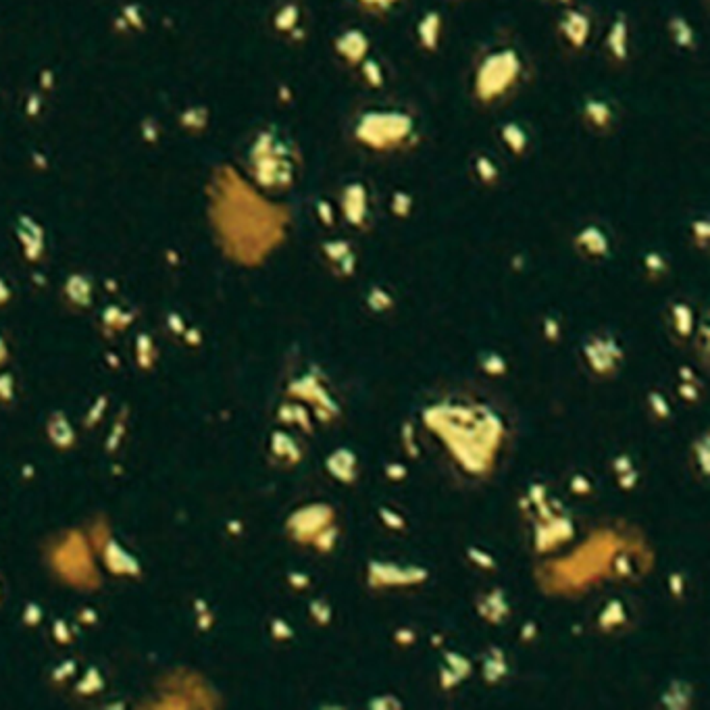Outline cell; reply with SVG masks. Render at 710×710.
<instances>
[{"label":"cell","mask_w":710,"mask_h":710,"mask_svg":"<svg viewBox=\"0 0 710 710\" xmlns=\"http://www.w3.org/2000/svg\"><path fill=\"white\" fill-rule=\"evenodd\" d=\"M425 429L446 444V452L467 479L487 477L496 469L498 450L506 442L504 417L481 402L442 400L421 411Z\"/></svg>","instance_id":"cell-1"},{"label":"cell","mask_w":710,"mask_h":710,"mask_svg":"<svg viewBox=\"0 0 710 710\" xmlns=\"http://www.w3.org/2000/svg\"><path fill=\"white\" fill-rule=\"evenodd\" d=\"M521 73V63L512 50H500L483 61L479 67L475 90L481 100H494L514 86Z\"/></svg>","instance_id":"cell-2"},{"label":"cell","mask_w":710,"mask_h":710,"mask_svg":"<svg viewBox=\"0 0 710 710\" xmlns=\"http://www.w3.org/2000/svg\"><path fill=\"white\" fill-rule=\"evenodd\" d=\"M581 354H583V363L590 369V373L600 377V380L615 377L623 365V359H625V352H623L621 344L608 331L590 333L581 344Z\"/></svg>","instance_id":"cell-3"},{"label":"cell","mask_w":710,"mask_h":710,"mask_svg":"<svg viewBox=\"0 0 710 710\" xmlns=\"http://www.w3.org/2000/svg\"><path fill=\"white\" fill-rule=\"evenodd\" d=\"M429 577V571L423 567H398L388 563L371 561L367 567V581L371 588H390V586H413L423 583Z\"/></svg>","instance_id":"cell-4"},{"label":"cell","mask_w":710,"mask_h":710,"mask_svg":"<svg viewBox=\"0 0 710 710\" xmlns=\"http://www.w3.org/2000/svg\"><path fill=\"white\" fill-rule=\"evenodd\" d=\"M333 521V508L329 504H310L306 508H300L292 519L294 538L300 542H312L325 527H329Z\"/></svg>","instance_id":"cell-5"},{"label":"cell","mask_w":710,"mask_h":710,"mask_svg":"<svg viewBox=\"0 0 710 710\" xmlns=\"http://www.w3.org/2000/svg\"><path fill=\"white\" fill-rule=\"evenodd\" d=\"M342 209H344L346 221L352 227H357V230L367 227V223H369V198H367L363 184H352L350 188H346L344 198H342Z\"/></svg>","instance_id":"cell-6"},{"label":"cell","mask_w":710,"mask_h":710,"mask_svg":"<svg viewBox=\"0 0 710 710\" xmlns=\"http://www.w3.org/2000/svg\"><path fill=\"white\" fill-rule=\"evenodd\" d=\"M321 254L329 263L331 271L339 277H350L357 271V254L344 240H329L321 244Z\"/></svg>","instance_id":"cell-7"},{"label":"cell","mask_w":710,"mask_h":710,"mask_svg":"<svg viewBox=\"0 0 710 710\" xmlns=\"http://www.w3.org/2000/svg\"><path fill=\"white\" fill-rule=\"evenodd\" d=\"M325 469L335 481L350 485L359 479V456L350 448H337L325 458Z\"/></svg>","instance_id":"cell-8"},{"label":"cell","mask_w":710,"mask_h":710,"mask_svg":"<svg viewBox=\"0 0 710 710\" xmlns=\"http://www.w3.org/2000/svg\"><path fill=\"white\" fill-rule=\"evenodd\" d=\"M695 331V317L685 300H675L669 306V333L675 344H687Z\"/></svg>","instance_id":"cell-9"},{"label":"cell","mask_w":710,"mask_h":710,"mask_svg":"<svg viewBox=\"0 0 710 710\" xmlns=\"http://www.w3.org/2000/svg\"><path fill=\"white\" fill-rule=\"evenodd\" d=\"M475 606H477L479 617H481L483 621L492 623V625H502V623L510 617V604H508L504 592L498 590V588L479 594Z\"/></svg>","instance_id":"cell-10"},{"label":"cell","mask_w":710,"mask_h":710,"mask_svg":"<svg viewBox=\"0 0 710 710\" xmlns=\"http://www.w3.org/2000/svg\"><path fill=\"white\" fill-rule=\"evenodd\" d=\"M369 50V42L363 32L359 30H348L335 40V53L348 63V65H359L365 61Z\"/></svg>","instance_id":"cell-11"},{"label":"cell","mask_w":710,"mask_h":710,"mask_svg":"<svg viewBox=\"0 0 710 710\" xmlns=\"http://www.w3.org/2000/svg\"><path fill=\"white\" fill-rule=\"evenodd\" d=\"M510 664H508V656L502 648L492 646L485 650V654L481 656V677L487 685H496L500 681H504L508 677Z\"/></svg>","instance_id":"cell-12"},{"label":"cell","mask_w":710,"mask_h":710,"mask_svg":"<svg viewBox=\"0 0 710 710\" xmlns=\"http://www.w3.org/2000/svg\"><path fill=\"white\" fill-rule=\"evenodd\" d=\"M575 246L579 248V252L588 259H602L608 254V238L606 234L596 227V225H590L586 230H581L575 238Z\"/></svg>","instance_id":"cell-13"},{"label":"cell","mask_w":710,"mask_h":710,"mask_svg":"<svg viewBox=\"0 0 710 710\" xmlns=\"http://www.w3.org/2000/svg\"><path fill=\"white\" fill-rule=\"evenodd\" d=\"M561 32L573 48H581L590 38V21L583 13L569 11L561 21Z\"/></svg>","instance_id":"cell-14"},{"label":"cell","mask_w":710,"mask_h":710,"mask_svg":"<svg viewBox=\"0 0 710 710\" xmlns=\"http://www.w3.org/2000/svg\"><path fill=\"white\" fill-rule=\"evenodd\" d=\"M693 702V687L683 681L675 679L666 685V689L660 693V704L669 710H687Z\"/></svg>","instance_id":"cell-15"},{"label":"cell","mask_w":710,"mask_h":710,"mask_svg":"<svg viewBox=\"0 0 710 710\" xmlns=\"http://www.w3.org/2000/svg\"><path fill=\"white\" fill-rule=\"evenodd\" d=\"M625 621H627V606L619 598L606 602V606L598 615V627L602 631H615L617 627L625 625Z\"/></svg>","instance_id":"cell-16"},{"label":"cell","mask_w":710,"mask_h":710,"mask_svg":"<svg viewBox=\"0 0 710 710\" xmlns=\"http://www.w3.org/2000/svg\"><path fill=\"white\" fill-rule=\"evenodd\" d=\"M419 42L425 50H433L440 44V34H442V21L436 13H427L421 24H419Z\"/></svg>","instance_id":"cell-17"},{"label":"cell","mask_w":710,"mask_h":710,"mask_svg":"<svg viewBox=\"0 0 710 710\" xmlns=\"http://www.w3.org/2000/svg\"><path fill=\"white\" fill-rule=\"evenodd\" d=\"M583 119L594 129H606L613 123V109L602 100H590L583 106Z\"/></svg>","instance_id":"cell-18"},{"label":"cell","mask_w":710,"mask_h":710,"mask_svg":"<svg viewBox=\"0 0 710 710\" xmlns=\"http://www.w3.org/2000/svg\"><path fill=\"white\" fill-rule=\"evenodd\" d=\"M365 304H367V308H369L371 312H375V315H388V312L394 310L396 300H394L392 292H388L386 288L373 286V288L367 292V296H365Z\"/></svg>","instance_id":"cell-19"},{"label":"cell","mask_w":710,"mask_h":710,"mask_svg":"<svg viewBox=\"0 0 710 710\" xmlns=\"http://www.w3.org/2000/svg\"><path fill=\"white\" fill-rule=\"evenodd\" d=\"M479 369L489 377H504L508 373V363L496 350H485L479 354Z\"/></svg>","instance_id":"cell-20"},{"label":"cell","mask_w":710,"mask_h":710,"mask_svg":"<svg viewBox=\"0 0 710 710\" xmlns=\"http://www.w3.org/2000/svg\"><path fill=\"white\" fill-rule=\"evenodd\" d=\"M691 463H693V473L698 479H706L708 475V433H702L698 440L691 442Z\"/></svg>","instance_id":"cell-21"},{"label":"cell","mask_w":710,"mask_h":710,"mask_svg":"<svg viewBox=\"0 0 710 710\" xmlns=\"http://www.w3.org/2000/svg\"><path fill=\"white\" fill-rule=\"evenodd\" d=\"M606 46H608V53L617 61H623L627 57V28L621 19L610 28L608 38H606Z\"/></svg>","instance_id":"cell-22"},{"label":"cell","mask_w":710,"mask_h":710,"mask_svg":"<svg viewBox=\"0 0 710 710\" xmlns=\"http://www.w3.org/2000/svg\"><path fill=\"white\" fill-rule=\"evenodd\" d=\"M442 658H444V664L450 666L463 681L473 673V662H471L465 654H460V652L444 650V652H442Z\"/></svg>","instance_id":"cell-23"},{"label":"cell","mask_w":710,"mask_h":710,"mask_svg":"<svg viewBox=\"0 0 710 710\" xmlns=\"http://www.w3.org/2000/svg\"><path fill=\"white\" fill-rule=\"evenodd\" d=\"M646 404H648L650 415H652L656 421L662 423V421H666V419L671 417V404H669V400L662 396V392L650 390L648 396H646Z\"/></svg>","instance_id":"cell-24"},{"label":"cell","mask_w":710,"mask_h":710,"mask_svg":"<svg viewBox=\"0 0 710 710\" xmlns=\"http://www.w3.org/2000/svg\"><path fill=\"white\" fill-rule=\"evenodd\" d=\"M308 615L319 627H327L333 621V608L325 598H315L308 604Z\"/></svg>","instance_id":"cell-25"},{"label":"cell","mask_w":710,"mask_h":710,"mask_svg":"<svg viewBox=\"0 0 710 710\" xmlns=\"http://www.w3.org/2000/svg\"><path fill=\"white\" fill-rule=\"evenodd\" d=\"M465 557H467V561H469L473 567H477V569H481V571H496V569H498L496 559H494L492 554H487L485 550L477 548V546H467V548H465Z\"/></svg>","instance_id":"cell-26"},{"label":"cell","mask_w":710,"mask_h":710,"mask_svg":"<svg viewBox=\"0 0 710 710\" xmlns=\"http://www.w3.org/2000/svg\"><path fill=\"white\" fill-rule=\"evenodd\" d=\"M337 538H339V527L335 525V523H331L329 527H325L323 531H321V534L310 542L319 552H331L333 548H335V544H337Z\"/></svg>","instance_id":"cell-27"},{"label":"cell","mask_w":710,"mask_h":710,"mask_svg":"<svg viewBox=\"0 0 710 710\" xmlns=\"http://www.w3.org/2000/svg\"><path fill=\"white\" fill-rule=\"evenodd\" d=\"M502 140L506 142V146L514 152L521 154L527 146V133L519 127V125H504L502 129Z\"/></svg>","instance_id":"cell-28"},{"label":"cell","mask_w":710,"mask_h":710,"mask_svg":"<svg viewBox=\"0 0 710 710\" xmlns=\"http://www.w3.org/2000/svg\"><path fill=\"white\" fill-rule=\"evenodd\" d=\"M400 440H402V448H404V454L411 458V460H417L421 456V448L417 444V436H415V425L413 423H402V429H400Z\"/></svg>","instance_id":"cell-29"},{"label":"cell","mask_w":710,"mask_h":710,"mask_svg":"<svg viewBox=\"0 0 710 710\" xmlns=\"http://www.w3.org/2000/svg\"><path fill=\"white\" fill-rule=\"evenodd\" d=\"M377 514H380V521L390 529V531H396V534H402V531H407V519L396 512L394 508H388V506H380L377 508Z\"/></svg>","instance_id":"cell-30"},{"label":"cell","mask_w":710,"mask_h":710,"mask_svg":"<svg viewBox=\"0 0 710 710\" xmlns=\"http://www.w3.org/2000/svg\"><path fill=\"white\" fill-rule=\"evenodd\" d=\"M644 271L650 279H658L669 271V265L660 252H648L644 256Z\"/></svg>","instance_id":"cell-31"},{"label":"cell","mask_w":710,"mask_h":710,"mask_svg":"<svg viewBox=\"0 0 710 710\" xmlns=\"http://www.w3.org/2000/svg\"><path fill=\"white\" fill-rule=\"evenodd\" d=\"M542 335L548 344H557L563 337V323L557 315H546L542 319Z\"/></svg>","instance_id":"cell-32"},{"label":"cell","mask_w":710,"mask_h":710,"mask_svg":"<svg viewBox=\"0 0 710 710\" xmlns=\"http://www.w3.org/2000/svg\"><path fill=\"white\" fill-rule=\"evenodd\" d=\"M706 319H702V323L695 327L693 335H691V344H693V352L698 354V359L702 363H706V352H708V337H706Z\"/></svg>","instance_id":"cell-33"},{"label":"cell","mask_w":710,"mask_h":710,"mask_svg":"<svg viewBox=\"0 0 710 710\" xmlns=\"http://www.w3.org/2000/svg\"><path fill=\"white\" fill-rule=\"evenodd\" d=\"M671 34H673V40L679 44V46H691L693 42V32L691 28L683 21V19H673L671 21Z\"/></svg>","instance_id":"cell-34"},{"label":"cell","mask_w":710,"mask_h":710,"mask_svg":"<svg viewBox=\"0 0 710 710\" xmlns=\"http://www.w3.org/2000/svg\"><path fill=\"white\" fill-rule=\"evenodd\" d=\"M569 489H571L575 496H579V498H588V496L594 494V483L590 481V477H586V475H581V473H575V475L571 477V481H569Z\"/></svg>","instance_id":"cell-35"},{"label":"cell","mask_w":710,"mask_h":710,"mask_svg":"<svg viewBox=\"0 0 710 710\" xmlns=\"http://www.w3.org/2000/svg\"><path fill=\"white\" fill-rule=\"evenodd\" d=\"M475 167H477V173H479V180H481L483 184L496 182V177H498V169H496V165H494L489 158H485V156H479Z\"/></svg>","instance_id":"cell-36"},{"label":"cell","mask_w":710,"mask_h":710,"mask_svg":"<svg viewBox=\"0 0 710 710\" xmlns=\"http://www.w3.org/2000/svg\"><path fill=\"white\" fill-rule=\"evenodd\" d=\"M361 67H363V75L367 77V82L373 88H380L384 84V71H382V67L375 61H363Z\"/></svg>","instance_id":"cell-37"},{"label":"cell","mask_w":710,"mask_h":710,"mask_svg":"<svg viewBox=\"0 0 710 710\" xmlns=\"http://www.w3.org/2000/svg\"><path fill=\"white\" fill-rule=\"evenodd\" d=\"M677 394L685 402H698L702 394V384H691V382H679L677 384Z\"/></svg>","instance_id":"cell-38"},{"label":"cell","mask_w":710,"mask_h":710,"mask_svg":"<svg viewBox=\"0 0 710 710\" xmlns=\"http://www.w3.org/2000/svg\"><path fill=\"white\" fill-rule=\"evenodd\" d=\"M438 681H440V687L444 689V691H452L458 683H463V679L450 669V666H446V664H442L440 666V675H438Z\"/></svg>","instance_id":"cell-39"},{"label":"cell","mask_w":710,"mask_h":710,"mask_svg":"<svg viewBox=\"0 0 710 710\" xmlns=\"http://www.w3.org/2000/svg\"><path fill=\"white\" fill-rule=\"evenodd\" d=\"M384 473L388 477V481H394V483H400L409 477V467L404 463H388L384 467Z\"/></svg>","instance_id":"cell-40"},{"label":"cell","mask_w":710,"mask_h":710,"mask_svg":"<svg viewBox=\"0 0 710 710\" xmlns=\"http://www.w3.org/2000/svg\"><path fill=\"white\" fill-rule=\"evenodd\" d=\"M637 483H639V471H637L635 467L629 469V471H625V473H621V475H617V485H619L623 492H631Z\"/></svg>","instance_id":"cell-41"},{"label":"cell","mask_w":710,"mask_h":710,"mask_svg":"<svg viewBox=\"0 0 710 710\" xmlns=\"http://www.w3.org/2000/svg\"><path fill=\"white\" fill-rule=\"evenodd\" d=\"M669 592L675 600H681L685 596V577L679 571L669 575Z\"/></svg>","instance_id":"cell-42"},{"label":"cell","mask_w":710,"mask_h":710,"mask_svg":"<svg viewBox=\"0 0 710 710\" xmlns=\"http://www.w3.org/2000/svg\"><path fill=\"white\" fill-rule=\"evenodd\" d=\"M394 642H396L400 648L415 646V642H417V631L411 629V627H398V629L394 631Z\"/></svg>","instance_id":"cell-43"},{"label":"cell","mask_w":710,"mask_h":710,"mask_svg":"<svg viewBox=\"0 0 710 710\" xmlns=\"http://www.w3.org/2000/svg\"><path fill=\"white\" fill-rule=\"evenodd\" d=\"M546 485L544 483H531L529 485V492H527V500L534 504V506H540L544 500H548V494H546Z\"/></svg>","instance_id":"cell-44"},{"label":"cell","mask_w":710,"mask_h":710,"mask_svg":"<svg viewBox=\"0 0 710 710\" xmlns=\"http://www.w3.org/2000/svg\"><path fill=\"white\" fill-rule=\"evenodd\" d=\"M369 706H371V708H377V710H394V708H400L402 702L396 700L394 695H380V698L371 700Z\"/></svg>","instance_id":"cell-45"},{"label":"cell","mask_w":710,"mask_h":710,"mask_svg":"<svg viewBox=\"0 0 710 710\" xmlns=\"http://www.w3.org/2000/svg\"><path fill=\"white\" fill-rule=\"evenodd\" d=\"M633 467H635V465H633V460H631L629 454H619V456H615L613 463H610V469H613L615 477L621 475V473H625V471H629V469H633Z\"/></svg>","instance_id":"cell-46"},{"label":"cell","mask_w":710,"mask_h":710,"mask_svg":"<svg viewBox=\"0 0 710 710\" xmlns=\"http://www.w3.org/2000/svg\"><path fill=\"white\" fill-rule=\"evenodd\" d=\"M519 637L523 644H531L536 637H538V625L534 621H527L521 625V631H519Z\"/></svg>","instance_id":"cell-47"},{"label":"cell","mask_w":710,"mask_h":710,"mask_svg":"<svg viewBox=\"0 0 710 710\" xmlns=\"http://www.w3.org/2000/svg\"><path fill=\"white\" fill-rule=\"evenodd\" d=\"M392 200H396V205L392 203V211H394L396 215L404 217V215L409 213V209H411V203H409V198H407V196H402V194H398V196H394Z\"/></svg>","instance_id":"cell-48"},{"label":"cell","mask_w":710,"mask_h":710,"mask_svg":"<svg viewBox=\"0 0 710 710\" xmlns=\"http://www.w3.org/2000/svg\"><path fill=\"white\" fill-rule=\"evenodd\" d=\"M294 421L304 429V431H310V419H308V413L304 409H294Z\"/></svg>","instance_id":"cell-49"},{"label":"cell","mask_w":710,"mask_h":710,"mask_svg":"<svg viewBox=\"0 0 710 710\" xmlns=\"http://www.w3.org/2000/svg\"><path fill=\"white\" fill-rule=\"evenodd\" d=\"M677 375H679V380L681 382H691V384H700V380L695 377V371L691 369V367H687V365H681L679 369H677Z\"/></svg>","instance_id":"cell-50"},{"label":"cell","mask_w":710,"mask_h":710,"mask_svg":"<svg viewBox=\"0 0 710 710\" xmlns=\"http://www.w3.org/2000/svg\"><path fill=\"white\" fill-rule=\"evenodd\" d=\"M290 583L296 588V590H306L310 586V577L308 575H302V573H292L290 575Z\"/></svg>","instance_id":"cell-51"},{"label":"cell","mask_w":710,"mask_h":710,"mask_svg":"<svg viewBox=\"0 0 710 710\" xmlns=\"http://www.w3.org/2000/svg\"><path fill=\"white\" fill-rule=\"evenodd\" d=\"M361 3H363L365 7L373 9V11H384V9L392 7V5L396 3V0H361Z\"/></svg>","instance_id":"cell-52"},{"label":"cell","mask_w":710,"mask_h":710,"mask_svg":"<svg viewBox=\"0 0 710 710\" xmlns=\"http://www.w3.org/2000/svg\"><path fill=\"white\" fill-rule=\"evenodd\" d=\"M319 209H321V221H323L325 225H331V223H333V215H331V209H329V205L321 203V205H319Z\"/></svg>","instance_id":"cell-53"}]
</instances>
